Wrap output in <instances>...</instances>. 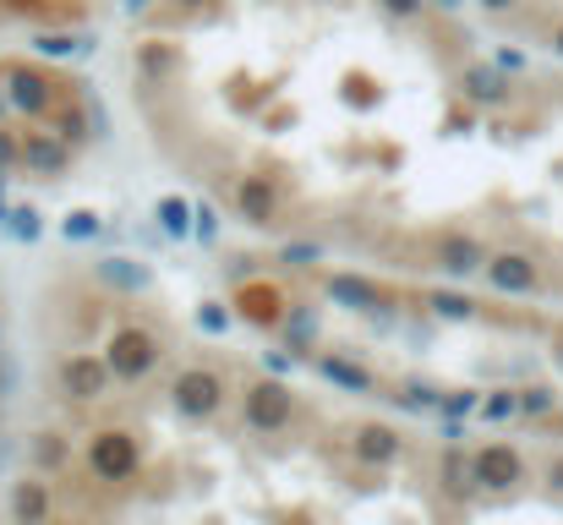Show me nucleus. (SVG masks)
I'll return each mask as SVG.
<instances>
[{
	"label": "nucleus",
	"mask_w": 563,
	"mask_h": 525,
	"mask_svg": "<svg viewBox=\"0 0 563 525\" xmlns=\"http://www.w3.org/2000/svg\"><path fill=\"white\" fill-rule=\"evenodd\" d=\"M0 88L11 99V116H22L27 127L44 121L55 110V99L66 94V83H55V72H44L38 61H5L0 66Z\"/></svg>",
	"instance_id": "1"
},
{
	"label": "nucleus",
	"mask_w": 563,
	"mask_h": 525,
	"mask_svg": "<svg viewBox=\"0 0 563 525\" xmlns=\"http://www.w3.org/2000/svg\"><path fill=\"white\" fill-rule=\"evenodd\" d=\"M104 361L115 372V383H148L159 367H165V340L143 324H121L104 346Z\"/></svg>",
	"instance_id": "2"
},
{
	"label": "nucleus",
	"mask_w": 563,
	"mask_h": 525,
	"mask_svg": "<svg viewBox=\"0 0 563 525\" xmlns=\"http://www.w3.org/2000/svg\"><path fill=\"white\" fill-rule=\"evenodd\" d=\"M82 460H88V471H93L99 482L121 488V482H132V477L143 471V444H137V433H126V427H99V433L82 444Z\"/></svg>",
	"instance_id": "3"
},
{
	"label": "nucleus",
	"mask_w": 563,
	"mask_h": 525,
	"mask_svg": "<svg viewBox=\"0 0 563 525\" xmlns=\"http://www.w3.org/2000/svg\"><path fill=\"white\" fill-rule=\"evenodd\" d=\"M224 394H230V383L219 367H181L170 378V411L181 422H213L224 411Z\"/></svg>",
	"instance_id": "4"
},
{
	"label": "nucleus",
	"mask_w": 563,
	"mask_h": 525,
	"mask_svg": "<svg viewBox=\"0 0 563 525\" xmlns=\"http://www.w3.org/2000/svg\"><path fill=\"white\" fill-rule=\"evenodd\" d=\"M241 416H246L252 433H285L296 422V389L268 372V378H257V383L241 389Z\"/></svg>",
	"instance_id": "5"
},
{
	"label": "nucleus",
	"mask_w": 563,
	"mask_h": 525,
	"mask_svg": "<svg viewBox=\"0 0 563 525\" xmlns=\"http://www.w3.org/2000/svg\"><path fill=\"white\" fill-rule=\"evenodd\" d=\"M55 383H60V394H66L71 405H99V400H110L115 372H110V361H104V356L77 350V356H66V361L55 367Z\"/></svg>",
	"instance_id": "6"
},
{
	"label": "nucleus",
	"mask_w": 563,
	"mask_h": 525,
	"mask_svg": "<svg viewBox=\"0 0 563 525\" xmlns=\"http://www.w3.org/2000/svg\"><path fill=\"white\" fill-rule=\"evenodd\" d=\"M482 280H487L493 296H509V302H526V296L542 291V269H537L531 252H493L487 269H482Z\"/></svg>",
	"instance_id": "7"
},
{
	"label": "nucleus",
	"mask_w": 563,
	"mask_h": 525,
	"mask_svg": "<svg viewBox=\"0 0 563 525\" xmlns=\"http://www.w3.org/2000/svg\"><path fill=\"white\" fill-rule=\"evenodd\" d=\"M487 241L482 236H471V230H443L438 241H432V269H443L449 280H476L482 269H487Z\"/></svg>",
	"instance_id": "8"
},
{
	"label": "nucleus",
	"mask_w": 563,
	"mask_h": 525,
	"mask_svg": "<svg viewBox=\"0 0 563 525\" xmlns=\"http://www.w3.org/2000/svg\"><path fill=\"white\" fill-rule=\"evenodd\" d=\"M230 307H235V318L252 324V329H279L285 313H290V296H285L279 285H268V280H241L235 296H230Z\"/></svg>",
	"instance_id": "9"
},
{
	"label": "nucleus",
	"mask_w": 563,
	"mask_h": 525,
	"mask_svg": "<svg viewBox=\"0 0 563 525\" xmlns=\"http://www.w3.org/2000/svg\"><path fill=\"white\" fill-rule=\"evenodd\" d=\"M71 160H77V149H71L60 132H49L44 121H33V132H22V171L27 175L55 181V175L71 171Z\"/></svg>",
	"instance_id": "10"
},
{
	"label": "nucleus",
	"mask_w": 563,
	"mask_h": 525,
	"mask_svg": "<svg viewBox=\"0 0 563 525\" xmlns=\"http://www.w3.org/2000/svg\"><path fill=\"white\" fill-rule=\"evenodd\" d=\"M323 296H329L334 307L356 313V318H377V313H388V307H394L383 285H373L367 274H351V269H340V274H323Z\"/></svg>",
	"instance_id": "11"
},
{
	"label": "nucleus",
	"mask_w": 563,
	"mask_h": 525,
	"mask_svg": "<svg viewBox=\"0 0 563 525\" xmlns=\"http://www.w3.org/2000/svg\"><path fill=\"white\" fill-rule=\"evenodd\" d=\"M471 466H476L482 493H515V488L526 482V455H520L515 444H482V449L471 455Z\"/></svg>",
	"instance_id": "12"
},
{
	"label": "nucleus",
	"mask_w": 563,
	"mask_h": 525,
	"mask_svg": "<svg viewBox=\"0 0 563 525\" xmlns=\"http://www.w3.org/2000/svg\"><path fill=\"white\" fill-rule=\"evenodd\" d=\"M351 455H356V466H367V471H388V466L405 460V438H399V427H388V422H356Z\"/></svg>",
	"instance_id": "13"
},
{
	"label": "nucleus",
	"mask_w": 563,
	"mask_h": 525,
	"mask_svg": "<svg viewBox=\"0 0 563 525\" xmlns=\"http://www.w3.org/2000/svg\"><path fill=\"white\" fill-rule=\"evenodd\" d=\"M460 94H465V105H482V110H504V105L515 99L509 72H504L498 61H471V66L460 72Z\"/></svg>",
	"instance_id": "14"
},
{
	"label": "nucleus",
	"mask_w": 563,
	"mask_h": 525,
	"mask_svg": "<svg viewBox=\"0 0 563 525\" xmlns=\"http://www.w3.org/2000/svg\"><path fill=\"white\" fill-rule=\"evenodd\" d=\"M230 197H235V214H241L246 225H257V230H263V225H274V219H279V203H285V197H279V186H274L268 175H241Z\"/></svg>",
	"instance_id": "15"
},
{
	"label": "nucleus",
	"mask_w": 563,
	"mask_h": 525,
	"mask_svg": "<svg viewBox=\"0 0 563 525\" xmlns=\"http://www.w3.org/2000/svg\"><path fill=\"white\" fill-rule=\"evenodd\" d=\"M307 367H318V378L323 383H334L340 394H356V400H367L377 394V378L362 367V361H351V356H334V350H323V356H312Z\"/></svg>",
	"instance_id": "16"
},
{
	"label": "nucleus",
	"mask_w": 563,
	"mask_h": 525,
	"mask_svg": "<svg viewBox=\"0 0 563 525\" xmlns=\"http://www.w3.org/2000/svg\"><path fill=\"white\" fill-rule=\"evenodd\" d=\"M44 127H49V132H60V138L71 143V149H88V143L99 138L88 99H71V94H60V99H55V110L44 116Z\"/></svg>",
	"instance_id": "17"
},
{
	"label": "nucleus",
	"mask_w": 563,
	"mask_h": 525,
	"mask_svg": "<svg viewBox=\"0 0 563 525\" xmlns=\"http://www.w3.org/2000/svg\"><path fill=\"white\" fill-rule=\"evenodd\" d=\"M49 510H55V493H49L44 471H33L11 488V525H49Z\"/></svg>",
	"instance_id": "18"
},
{
	"label": "nucleus",
	"mask_w": 563,
	"mask_h": 525,
	"mask_svg": "<svg viewBox=\"0 0 563 525\" xmlns=\"http://www.w3.org/2000/svg\"><path fill=\"white\" fill-rule=\"evenodd\" d=\"M33 50L44 61H88L99 50V39L93 33H66V28H38L33 33Z\"/></svg>",
	"instance_id": "19"
},
{
	"label": "nucleus",
	"mask_w": 563,
	"mask_h": 525,
	"mask_svg": "<svg viewBox=\"0 0 563 525\" xmlns=\"http://www.w3.org/2000/svg\"><path fill=\"white\" fill-rule=\"evenodd\" d=\"M132 66H137L143 83H170V77L181 72V50H176L170 39H143L137 55H132Z\"/></svg>",
	"instance_id": "20"
},
{
	"label": "nucleus",
	"mask_w": 563,
	"mask_h": 525,
	"mask_svg": "<svg viewBox=\"0 0 563 525\" xmlns=\"http://www.w3.org/2000/svg\"><path fill=\"white\" fill-rule=\"evenodd\" d=\"M154 219H159V236H165V241H191V236H197V203L181 197V192L159 197V203H154Z\"/></svg>",
	"instance_id": "21"
},
{
	"label": "nucleus",
	"mask_w": 563,
	"mask_h": 525,
	"mask_svg": "<svg viewBox=\"0 0 563 525\" xmlns=\"http://www.w3.org/2000/svg\"><path fill=\"white\" fill-rule=\"evenodd\" d=\"M279 335H285V350H290L296 361H312V346H318V313H312L307 302H290Z\"/></svg>",
	"instance_id": "22"
},
{
	"label": "nucleus",
	"mask_w": 563,
	"mask_h": 525,
	"mask_svg": "<svg viewBox=\"0 0 563 525\" xmlns=\"http://www.w3.org/2000/svg\"><path fill=\"white\" fill-rule=\"evenodd\" d=\"M438 482H443L449 499H471V493H482L476 466H471V455H465L460 444H449V455H443V466H438Z\"/></svg>",
	"instance_id": "23"
},
{
	"label": "nucleus",
	"mask_w": 563,
	"mask_h": 525,
	"mask_svg": "<svg viewBox=\"0 0 563 525\" xmlns=\"http://www.w3.org/2000/svg\"><path fill=\"white\" fill-rule=\"evenodd\" d=\"M99 280H104L110 291H121V296H143V291L154 285L148 263H132V258H104V263H99Z\"/></svg>",
	"instance_id": "24"
},
{
	"label": "nucleus",
	"mask_w": 563,
	"mask_h": 525,
	"mask_svg": "<svg viewBox=\"0 0 563 525\" xmlns=\"http://www.w3.org/2000/svg\"><path fill=\"white\" fill-rule=\"evenodd\" d=\"M27 455H33V471H49V477H60L66 466H71V444H66V433H33L27 438Z\"/></svg>",
	"instance_id": "25"
},
{
	"label": "nucleus",
	"mask_w": 563,
	"mask_h": 525,
	"mask_svg": "<svg viewBox=\"0 0 563 525\" xmlns=\"http://www.w3.org/2000/svg\"><path fill=\"white\" fill-rule=\"evenodd\" d=\"M388 400H394L399 411H416V416H421V411H432V416H438V405H443V389H438V383H427V378H399Z\"/></svg>",
	"instance_id": "26"
},
{
	"label": "nucleus",
	"mask_w": 563,
	"mask_h": 525,
	"mask_svg": "<svg viewBox=\"0 0 563 525\" xmlns=\"http://www.w3.org/2000/svg\"><path fill=\"white\" fill-rule=\"evenodd\" d=\"M0 230H5L11 241H22V247H38V241H44V219H38V208H27V203H11V208L0 214Z\"/></svg>",
	"instance_id": "27"
},
{
	"label": "nucleus",
	"mask_w": 563,
	"mask_h": 525,
	"mask_svg": "<svg viewBox=\"0 0 563 525\" xmlns=\"http://www.w3.org/2000/svg\"><path fill=\"white\" fill-rule=\"evenodd\" d=\"M438 324H471L476 318V302L465 296V291H427V302H421Z\"/></svg>",
	"instance_id": "28"
},
{
	"label": "nucleus",
	"mask_w": 563,
	"mask_h": 525,
	"mask_svg": "<svg viewBox=\"0 0 563 525\" xmlns=\"http://www.w3.org/2000/svg\"><path fill=\"white\" fill-rule=\"evenodd\" d=\"M60 236H66V241H99V236H104V219H99L93 208H71L66 225H60Z\"/></svg>",
	"instance_id": "29"
},
{
	"label": "nucleus",
	"mask_w": 563,
	"mask_h": 525,
	"mask_svg": "<svg viewBox=\"0 0 563 525\" xmlns=\"http://www.w3.org/2000/svg\"><path fill=\"white\" fill-rule=\"evenodd\" d=\"M230 324H235V313H230L224 302H202V307H197V335L224 340V335H230Z\"/></svg>",
	"instance_id": "30"
},
{
	"label": "nucleus",
	"mask_w": 563,
	"mask_h": 525,
	"mask_svg": "<svg viewBox=\"0 0 563 525\" xmlns=\"http://www.w3.org/2000/svg\"><path fill=\"white\" fill-rule=\"evenodd\" d=\"M476 416H482V422H515V416H520V389H493Z\"/></svg>",
	"instance_id": "31"
},
{
	"label": "nucleus",
	"mask_w": 563,
	"mask_h": 525,
	"mask_svg": "<svg viewBox=\"0 0 563 525\" xmlns=\"http://www.w3.org/2000/svg\"><path fill=\"white\" fill-rule=\"evenodd\" d=\"M482 411V394L476 389H443V405H438V416H449V422H465V416H476Z\"/></svg>",
	"instance_id": "32"
},
{
	"label": "nucleus",
	"mask_w": 563,
	"mask_h": 525,
	"mask_svg": "<svg viewBox=\"0 0 563 525\" xmlns=\"http://www.w3.org/2000/svg\"><path fill=\"white\" fill-rule=\"evenodd\" d=\"M559 411V394L548 383H526L520 389V416H553Z\"/></svg>",
	"instance_id": "33"
},
{
	"label": "nucleus",
	"mask_w": 563,
	"mask_h": 525,
	"mask_svg": "<svg viewBox=\"0 0 563 525\" xmlns=\"http://www.w3.org/2000/svg\"><path fill=\"white\" fill-rule=\"evenodd\" d=\"M279 263H290V269H312V263H323V247H318V241H290V247L279 252Z\"/></svg>",
	"instance_id": "34"
},
{
	"label": "nucleus",
	"mask_w": 563,
	"mask_h": 525,
	"mask_svg": "<svg viewBox=\"0 0 563 525\" xmlns=\"http://www.w3.org/2000/svg\"><path fill=\"white\" fill-rule=\"evenodd\" d=\"M22 171V132H5L0 127V175Z\"/></svg>",
	"instance_id": "35"
},
{
	"label": "nucleus",
	"mask_w": 563,
	"mask_h": 525,
	"mask_svg": "<svg viewBox=\"0 0 563 525\" xmlns=\"http://www.w3.org/2000/svg\"><path fill=\"white\" fill-rule=\"evenodd\" d=\"M197 241H202V247L219 241V208H213V203H197Z\"/></svg>",
	"instance_id": "36"
},
{
	"label": "nucleus",
	"mask_w": 563,
	"mask_h": 525,
	"mask_svg": "<svg viewBox=\"0 0 563 525\" xmlns=\"http://www.w3.org/2000/svg\"><path fill=\"white\" fill-rule=\"evenodd\" d=\"M263 367H268V372H274V378H290V372H296V367H301V361H296V356H290V350H263Z\"/></svg>",
	"instance_id": "37"
},
{
	"label": "nucleus",
	"mask_w": 563,
	"mask_h": 525,
	"mask_svg": "<svg viewBox=\"0 0 563 525\" xmlns=\"http://www.w3.org/2000/svg\"><path fill=\"white\" fill-rule=\"evenodd\" d=\"M388 17H399V22H416L421 11H427V0H377Z\"/></svg>",
	"instance_id": "38"
},
{
	"label": "nucleus",
	"mask_w": 563,
	"mask_h": 525,
	"mask_svg": "<svg viewBox=\"0 0 563 525\" xmlns=\"http://www.w3.org/2000/svg\"><path fill=\"white\" fill-rule=\"evenodd\" d=\"M493 61H498V66H504V72H509V77H515V72H526V66H531V61H526V50H509V44H504V50H493Z\"/></svg>",
	"instance_id": "39"
},
{
	"label": "nucleus",
	"mask_w": 563,
	"mask_h": 525,
	"mask_svg": "<svg viewBox=\"0 0 563 525\" xmlns=\"http://www.w3.org/2000/svg\"><path fill=\"white\" fill-rule=\"evenodd\" d=\"M176 6H181V11H202V17H213L224 0H176Z\"/></svg>",
	"instance_id": "40"
},
{
	"label": "nucleus",
	"mask_w": 563,
	"mask_h": 525,
	"mask_svg": "<svg viewBox=\"0 0 563 525\" xmlns=\"http://www.w3.org/2000/svg\"><path fill=\"white\" fill-rule=\"evenodd\" d=\"M476 6H482V11H493V17H504V11H515L520 0H476Z\"/></svg>",
	"instance_id": "41"
},
{
	"label": "nucleus",
	"mask_w": 563,
	"mask_h": 525,
	"mask_svg": "<svg viewBox=\"0 0 563 525\" xmlns=\"http://www.w3.org/2000/svg\"><path fill=\"white\" fill-rule=\"evenodd\" d=\"M548 488H553V493H563V455L548 466Z\"/></svg>",
	"instance_id": "42"
},
{
	"label": "nucleus",
	"mask_w": 563,
	"mask_h": 525,
	"mask_svg": "<svg viewBox=\"0 0 563 525\" xmlns=\"http://www.w3.org/2000/svg\"><path fill=\"white\" fill-rule=\"evenodd\" d=\"M427 6H432V11H449V17H454V11H465V0H427Z\"/></svg>",
	"instance_id": "43"
},
{
	"label": "nucleus",
	"mask_w": 563,
	"mask_h": 525,
	"mask_svg": "<svg viewBox=\"0 0 563 525\" xmlns=\"http://www.w3.org/2000/svg\"><path fill=\"white\" fill-rule=\"evenodd\" d=\"M148 6H154V0H121V11H132V17H137V11H148Z\"/></svg>",
	"instance_id": "44"
},
{
	"label": "nucleus",
	"mask_w": 563,
	"mask_h": 525,
	"mask_svg": "<svg viewBox=\"0 0 563 525\" xmlns=\"http://www.w3.org/2000/svg\"><path fill=\"white\" fill-rule=\"evenodd\" d=\"M548 44H553V55L563 61V28H553V39H548Z\"/></svg>",
	"instance_id": "45"
},
{
	"label": "nucleus",
	"mask_w": 563,
	"mask_h": 525,
	"mask_svg": "<svg viewBox=\"0 0 563 525\" xmlns=\"http://www.w3.org/2000/svg\"><path fill=\"white\" fill-rule=\"evenodd\" d=\"M5 116H11V99H5V88H0V127H5Z\"/></svg>",
	"instance_id": "46"
},
{
	"label": "nucleus",
	"mask_w": 563,
	"mask_h": 525,
	"mask_svg": "<svg viewBox=\"0 0 563 525\" xmlns=\"http://www.w3.org/2000/svg\"><path fill=\"white\" fill-rule=\"evenodd\" d=\"M5 181H11V175H0V214H5V208H11V203H5Z\"/></svg>",
	"instance_id": "47"
},
{
	"label": "nucleus",
	"mask_w": 563,
	"mask_h": 525,
	"mask_svg": "<svg viewBox=\"0 0 563 525\" xmlns=\"http://www.w3.org/2000/svg\"><path fill=\"white\" fill-rule=\"evenodd\" d=\"M553 361H559V372H563V340H559V346H553Z\"/></svg>",
	"instance_id": "48"
},
{
	"label": "nucleus",
	"mask_w": 563,
	"mask_h": 525,
	"mask_svg": "<svg viewBox=\"0 0 563 525\" xmlns=\"http://www.w3.org/2000/svg\"><path fill=\"white\" fill-rule=\"evenodd\" d=\"M0 350H5V329H0Z\"/></svg>",
	"instance_id": "49"
}]
</instances>
